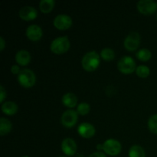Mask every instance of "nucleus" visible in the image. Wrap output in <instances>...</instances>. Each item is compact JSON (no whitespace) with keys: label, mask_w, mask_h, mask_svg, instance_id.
<instances>
[{"label":"nucleus","mask_w":157,"mask_h":157,"mask_svg":"<svg viewBox=\"0 0 157 157\" xmlns=\"http://www.w3.org/2000/svg\"><path fill=\"white\" fill-rule=\"evenodd\" d=\"M99 54L96 51H90L83 56L81 64L84 70L87 71H93L96 70L100 65L101 59Z\"/></svg>","instance_id":"1"},{"label":"nucleus","mask_w":157,"mask_h":157,"mask_svg":"<svg viewBox=\"0 0 157 157\" xmlns=\"http://www.w3.org/2000/svg\"><path fill=\"white\" fill-rule=\"evenodd\" d=\"M70 41H69L68 37L64 35V36H59L58 38H55L53 41L51 42L50 49L52 52L57 55L65 53L70 48Z\"/></svg>","instance_id":"2"},{"label":"nucleus","mask_w":157,"mask_h":157,"mask_svg":"<svg viewBox=\"0 0 157 157\" xmlns=\"http://www.w3.org/2000/svg\"><path fill=\"white\" fill-rule=\"evenodd\" d=\"M18 83L25 88H29L35 85L36 82V76L33 71L29 68L21 69L17 76Z\"/></svg>","instance_id":"3"},{"label":"nucleus","mask_w":157,"mask_h":157,"mask_svg":"<svg viewBox=\"0 0 157 157\" xmlns=\"http://www.w3.org/2000/svg\"><path fill=\"white\" fill-rule=\"evenodd\" d=\"M117 68L121 73L129 75L136 71V64L132 57L124 56L118 61Z\"/></svg>","instance_id":"4"},{"label":"nucleus","mask_w":157,"mask_h":157,"mask_svg":"<svg viewBox=\"0 0 157 157\" xmlns=\"http://www.w3.org/2000/svg\"><path fill=\"white\" fill-rule=\"evenodd\" d=\"M140 39V35L136 31H133L130 34H128V35L124 39V47L126 48L127 51L133 52V51L136 50L139 47Z\"/></svg>","instance_id":"5"},{"label":"nucleus","mask_w":157,"mask_h":157,"mask_svg":"<svg viewBox=\"0 0 157 157\" xmlns=\"http://www.w3.org/2000/svg\"><path fill=\"white\" fill-rule=\"evenodd\" d=\"M103 144H104V151L110 156H117L121 153L122 150L121 143L117 140L113 138L107 139Z\"/></svg>","instance_id":"6"},{"label":"nucleus","mask_w":157,"mask_h":157,"mask_svg":"<svg viewBox=\"0 0 157 157\" xmlns=\"http://www.w3.org/2000/svg\"><path fill=\"white\" fill-rule=\"evenodd\" d=\"M78 113L77 110L73 109H69L65 110L62 113L61 117V122L63 126H64L67 128H71L74 127L78 122Z\"/></svg>","instance_id":"7"},{"label":"nucleus","mask_w":157,"mask_h":157,"mask_svg":"<svg viewBox=\"0 0 157 157\" xmlns=\"http://www.w3.org/2000/svg\"><path fill=\"white\" fill-rule=\"evenodd\" d=\"M73 20L70 15L67 14H59L55 17L53 25L55 28L60 30H66L72 25Z\"/></svg>","instance_id":"8"},{"label":"nucleus","mask_w":157,"mask_h":157,"mask_svg":"<svg viewBox=\"0 0 157 157\" xmlns=\"http://www.w3.org/2000/svg\"><path fill=\"white\" fill-rule=\"evenodd\" d=\"M136 6L139 12L144 15H152L157 10V3L153 0H140Z\"/></svg>","instance_id":"9"},{"label":"nucleus","mask_w":157,"mask_h":157,"mask_svg":"<svg viewBox=\"0 0 157 157\" xmlns=\"http://www.w3.org/2000/svg\"><path fill=\"white\" fill-rule=\"evenodd\" d=\"M61 150L67 156H71L75 154L77 151V144L72 138H64L61 142Z\"/></svg>","instance_id":"10"},{"label":"nucleus","mask_w":157,"mask_h":157,"mask_svg":"<svg viewBox=\"0 0 157 157\" xmlns=\"http://www.w3.org/2000/svg\"><path fill=\"white\" fill-rule=\"evenodd\" d=\"M18 15L20 18L25 21H31L38 16V12L33 6H25L19 9Z\"/></svg>","instance_id":"11"},{"label":"nucleus","mask_w":157,"mask_h":157,"mask_svg":"<svg viewBox=\"0 0 157 157\" xmlns=\"http://www.w3.org/2000/svg\"><path fill=\"white\" fill-rule=\"evenodd\" d=\"M26 35L31 41H38L41 39L43 35L42 29L38 25H31L26 29Z\"/></svg>","instance_id":"12"},{"label":"nucleus","mask_w":157,"mask_h":157,"mask_svg":"<svg viewBox=\"0 0 157 157\" xmlns=\"http://www.w3.org/2000/svg\"><path fill=\"white\" fill-rule=\"evenodd\" d=\"M78 132L81 136L84 138H90L96 133L94 126L87 122L81 123L78 127Z\"/></svg>","instance_id":"13"},{"label":"nucleus","mask_w":157,"mask_h":157,"mask_svg":"<svg viewBox=\"0 0 157 157\" xmlns=\"http://www.w3.org/2000/svg\"><path fill=\"white\" fill-rule=\"evenodd\" d=\"M15 58L18 65L25 66L30 63L32 57H31V54L29 53V52L25 50V49H21L16 52Z\"/></svg>","instance_id":"14"},{"label":"nucleus","mask_w":157,"mask_h":157,"mask_svg":"<svg viewBox=\"0 0 157 157\" xmlns=\"http://www.w3.org/2000/svg\"><path fill=\"white\" fill-rule=\"evenodd\" d=\"M61 101L64 106L69 107V108H72V107H75L78 104V98L74 93L67 92L63 95Z\"/></svg>","instance_id":"15"},{"label":"nucleus","mask_w":157,"mask_h":157,"mask_svg":"<svg viewBox=\"0 0 157 157\" xmlns=\"http://www.w3.org/2000/svg\"><path fill=\"white\" fill-rule=\"evenodd\" d=\"M2 111L6 115H13L18 111V105L13 101H6L2 104Z\"/></svg>","instance_id":"16"},{"label":"nucleus","mask_w":157,"mask_h":157,"mask_svg":"<svg viewBox=\"0 0 157 157\" xmlns=\"http://www.w3.org/2000/svg\"><path fill=\"white\" fill-rule=\"evenodd\" d=\"M12 124L9 120L6 117L0 118V135L2 136L8 134L12 130Z\"/></svg>","instance_id":"17"},{"label":"nucleus","mask_w":157,"mask_h":157,"mask_svg":"<svg viewBox=\"0 0 157 157\" xmlns=\"http://www.w3.org/2000/svg\"><path fill=\"white\" fill-rule=\"evenodd\" d=\"M129 157H146L144 148L140 145H133L129 150Z\"/></svg>","instance_id":"18"},{"label":"nucleus","mask_w":157,"mask_h":157,"mask_svg":"<svg viewBox=\"0 0 157 157\" xmlns=\"http://www.w3.org/2000/svg\"><path fill=\"white\" fill-rule=\"evenodd\" d=\"M55 2L54 0H41L39 3L40 10L43 13H49L54 9Z\"/></svg>","instance_id":"19"},{"label":"nucleus","mask_w":157,"mask_h":157,"mask_svg":"<svg viewBox=\"0 0 157 157\" xmlns=\"http://www.w3.org/2000/svg\"><path fill=\"white\" fill-rule=\"evenodd\" d=\"M136 57L140 61H147L151 58L152 52L148 48H143L136 52Z\"/></svg>","instance_id":"20"},{"label":"nucleus","mask_w":157,"mask_h":157,"mask_svg":"<svg viewBox=\"0 0 157 157\" xmlns=\"http://www.w3.org/2000/svg\"><path fill=\"white\" fill-rule=\"evenodd\" d=\"M101 57L107 61H112L115 58V52L110 48H104L101 52Z\"/></svg>","instance_id":"21"},{"label":"nucleus","mask_w":157,"mask_h":157,"mask_svg":"<svg viewBox=\"0 0 157 157\" xmlns=\"http://www.w3.org/2000/svg\"><path fill=\"white\" fill-rule=\"evenodd\" d=\"M136 74L140 77V78H145L150 75V69L148 66L144 65V64H141L136 67Z\"/></svg>","instance_id":"22"},{"label":"nucleus","mask_w":157,"mask_h":157,"mask_svg":"<svg viewBox=\"0 0 157 157\" xmlns=\"http://www.w3.org/2000/svg\"><path fill=\"white\" fill-rule=\"evenodd\" d=\"M147 124H148L149 130L153 133L157 134V113L150 116Z\"/></svg>","instance_id":"23"},{"label":"nucleus","mask_w":157,"mask_h":157,"mask_svg":"<svg viewBox=\"0 0 157 157\" xmlns=\"http://www.w3.org/2000/svg\"><path fill=\"white\" fill-rule=\"evenodd\" d=\"M90 107L89 104L86 102H81L80 103L77 107V112L78 114L80 115H86L90 112Z\"/></svg>","instance_id":"24"},{"label":"nucleus","mask_w":157,"mask_h":157,"mask_svg":"<svg viewBox=\"0 0 157 157\" xmlns=\"http://www.w3.org/2000/svg\"><path fill=\"white\" fill-rule=\"evenodd\" d=\"M6 95H7V94H6V89L4 88V87H3L2 85H1L0 86V102H1L2 104L4 103L3 101L6 99Z\"/></svg>","instance_id":"25"},{"label":"nucleus","mask_w":157,"mask_h":157,"mask_svg":"<svg viewBox=\"0 0 157 157\" xmlns=\"http://www.w3.org/2000/svg\"><path fill=\"white\" fill-rule=\"evenodd\" d=\"M21 70H20V67L18 64H14V65L11 66V72L14 75H17L20 73Z\"/></svg>","instance_id":"26"},{"label":"nucleus","mask_w":157,"mask_h":157,"mask_svg":"<svg viewBox=\"0 0 157 157\" xmlns=\"http://www.w3.org/2000/svg\"><path fill=\"white\" fill-rule=\"evenodd\" d=\"M89 157H107L105 153H102L101 151H97L94 152V153H91V154L89 156Z\"/></svg>","instance_id":"27"},{"label":"nucleus","mask_w":157,"mask_h":157,"mask_svg":"<svg viewBox=\"0 0 157 157\" xmlns=\"http://www.w3.org/2000/svg\"><path fill=\"white\" fill-rule=\"evenodd\" d=\"M5 47H6V41L2 37H0V50L3 51Z\"/></svg>","instance_id":"28"},{"label":"nucleus","mask_w":157,"mask_h":157,"mask_svg":"<svg viewBox=\"0 0 157 157\" xmlns=\"http://www.w3.org/2000/svg\"><path fill=\"white\" fill-rule=\"evenodd\" d=\"M97 149H98V150H104V144H98V145H97Z\"/></svg>","instance_id":"29"},{"label":"nucleus","mask_w":157,"mask_h":157,"mask_svg":"<svg viewBox=\"0 0 157 157\" xmlns=\"http://www.w3.org/2000/svg\"><path fill=\"white\" fill-rule=\"evenodd\" d=\"M21 157H30V156H21Z\"/></svg>","instance_id":"30"},{"label":"nucleus","mask_w":157,"mask_h":157,"mask_svg":"<svg viewBox=\"0 0 157 157\" xmlns=\"http://www.w3.org/2000/svg\"><path fill=\"white\" fill-rule=\"evenodd\" d=\"M60 157H68V156H60Z\"/></svg>","instance_id":"31"},{"label":"nucleus","mask_w":157,"mask_h":157,"mask_svg":"<svg viewBox=\"0 0 157 157\" xmlns=\"http://www.w3.org/2000/svg\"><path fill=\"white\" fill-rule=\"evenodd\" d=\"M156 19H157V14H156Z\"/></svg>","instance_id":"32"},{"label":"nucleus","mask_w":157,"mask_h":157,"mask_svg":"<svg viewBox=\"0 0 157 157\" xmlns=\"http://www.w3.org/2000/svg\"><path fill=\"white\" fill-rule=\"evenodd\" d=\"M156 3H157V2H156Z\"/></svg>","instance_id":"33"}]
</instances>
